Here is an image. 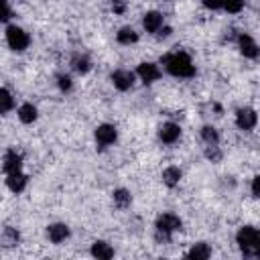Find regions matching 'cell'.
<instances>
[{
    "mask_svg": "<svg viewBox=\"0 0 260 260\" xmlns=\"http://www.w3.org/2000/svg\"><path fill=\"white\" fill-rule=\"evenodd\" d=\"M112 83H114L116 89L126 91V89H130L132 83H134V73H132V71H126V69H116V71L112 73Z\"/></svg>",
    "mask_w": 260,
    "mask_h": 260,
    "instance_id": "cell-7",
    "label": "cell"
},
{
    "mask_svg": "<svg viewBox=\"0 0 260 260\" xmlns=\"http://www.w3.org/2000/svg\"><path fill=\"white\" fill-rule=\"evenodd\" d=\"M116 138H118L116 126H112V124H100V126L95 128V140H98V144L110 146V144L116 142Z\"/></svg>",
    "mask_w": 260,
    "mask_h": 260,
    "instance_id": "cell-5",
    "label": "cell"
},
{
    "mask_svg": "<svg viewBox=\"0 0 260 260\" xmlns=\"http://www.w3.org/2000/svg\"><path fill=\"white\" fill-rule=\"evenodd\" d=\"M91 254H93L95 258L108 260V258H112V256H114V248H112L108 242L98 240V242H93V246H91Z\"/></svg>",
    "mask_w": 260,
    "mask_h": 260,
    "instance_id": "cell-15",
    "label": "cell"
},
{
    "mask_svg": "<svg viewBox=\"0 0 260 260\" xmlns=\"http://www.w3.org/2000/svg\"><path fill=\"white\" fill-rule=\"evenodd\" d=\"M136 75L144 81V83H152L160 77V69L154 65V63H140L138 69H136Z\"/></svg>",
    "mask_w": 260,
    "mask_h": 260,
    "instance_id": "cell-10",
    "label": "cell"
},
{
    "mask_svg": "<svg viewBox=\"0 0 260 260\" xmlns=\"http://www.w3.org/2000/svg\"><path fill=\"white\" fill-rule=\"evenodd\" d=\"M116 39H118V43H122V45H132V43L138 41V32H136L132 26H122V28L118 30Z\"/></svg>",
    "mask_w": 260,
    "mask_h": 260,
    "instance_id": "cell-17",
    "label": "cell"
},
{
    "mask_svg": "<svg viewBox=\"0 0 260 260\" xmlns=\"http://www.w3.org/2000/svg\"><path fill=\"white\" fill-rule=\"evenodd\" d=\"M179 136H181V128H179V124H175V122H167V124H162V126L158 128V138H160L165 144L177 142Z\"/></svg>",
    "mask_w": 260,
    "mask_h": 260,
    "instance_id": "cell-8",
    "label": "cell"
},
{
    "mask_svg": "<svg viewBox=\"0 0 260 260\" xmlns=\"http://www.w3.org/2000/svg\"><path fill=\"white\" fill-rule=\"evenodd\" d=\"M73 67H75L77 73H87L91 69V63H89V59L85 55H81V57H75L73 59Z\"/></svg>",
    "mask_w": 260,
    "mask_h": 260,
    "instance_id": "cell-23",
    "label": "cell"
},
{
    "mask_svg": "<svg viewBox=\"0 0 260 260\" xmlns=\"http://www.w3.org/2000/svg\"><path fill=\"white\" fill-rule=\"evenodd\" d=\"M6 185H8V189H10L12 193H20V191H24V187H26V175H22L20 171L8 173V175H6Z\"/></svg>",
    "mask_w": 260,
    "mask_h": 260,
    "instance_id": "cell-13",
    "label": "cell"
},
{
    "mask_svg": "<svg viewBox=\"0 0 260 260\" xmlns=\"http://www.w3.org/2000/svg\"><path fill=\"white\" fill-rule=\"evenodd\" d=\"M187 256L193 258V260H205V258L211 256V248H209L205 242H199V244H195V246L187 252Z\"/></svg>",
    "mask_w": 260,
    "mask_h": 260,
    "instance_id": "cell-16",
    "label": "cell"
},
{
    "mask_svg": "<svg viewBox=\"0 0 260 260\" xmlns=\"http://www.w3.org/2000/svg\"><path fill=\"white\" fill-rule=\"evenodd\" d=\"M20 167H22V156L16 150H8L6 156H4V165H2L4 173L8 175V173H14V171H20Z\"/></svg>",
    "mask_w": 260,
    "mask_h": 260,
    "instance_id": "cell-14",
    "label": "cell"
},
{
    "mask_svg": "<svg viewBox=\"0 0 260 260\" xmlns=\"http://www.w3.org/2000/svg\"><path fill=\"white\" fill-rule=\"evenodd\" d=\"M238 45H240V51H242L244 57H248V59H256L258 57V45L250 35L242 32L238 37Z\"/></svg>",
    "mask_w": 260,
    "mask_h": 260,
    "instance_id": "cell-9",
    "label": "cell"
},
{
    "mask_svg": "<svg viewBox=\"0 0 260 260\" xmlns=\"http://www.w3.org/2000/svg\"><path fill=\"white\" fill-rule=\"evenodd\" d=\"M112 197H114L116 207H120V209H126V207H130V203H132V195H130V191H126V189H116V191L112 193Z\"/></svg>",
    "mask_w": 260,
    "mask_h": 260,
    "instance_id": "cell-19",
    "label": "cell"
},
{
    "mask_svg": "<svg viewBox=\"0 0 260 260\" xmlns=\"http://www.w3.org/2000/svg\"><path fill=\"white\" fill-rule=\"evenodd\" d=\"M18 118H20V122H24V124L35 122V120H37V108H35L32 104H22V106L18 108Z\"/></svg>",
    "mask_w": 260,
    "mask_h": 260,
    "instance_id": "cell-20",
    "label": "cell"
},
{
    "mask_svg": "<svg viewBox=\"0 0 260 260\" xmlns=\"http://www.w3.org/2000/svg\"><path fill=\"white\" fill-rule=\"evenodd\" d=\"M201 2H203V6L209 8V10H217V8H221V0H201Z\"/></svg>",
    "mask_w": 260,
    "mask_h": 260,
    "instance_id": "cell-28",
    "label": "cell"
},
{
    "mask_svg": "<svg viewBox=\"0 0 260 260\" xmlns=\"http://www.w3.org/2000/svg\"><path fill=\"white\" fill-rule=\"evenodd\" d=\"M162 65L175 77H191V75H195V65H193L191 57L187 53H183V51L165 55L162 57Z\"/></svg>",
    "mask_w": 260,
    "mask_h": 260,
    "instance_id": "cell-1",
    "label": "cell"
},
{
    "mask_svg": "<svg viewBox=\"0 0 260 260\" xmlns=\"http://www.w3.org/2000/svg\"><path fill=\"white\" fill-rule=\"evenodd\" d=\"M6 41H8V47L12 51H24L30 43V37L26 35V30H22L20 26H8L6 28Z\"/></svg>",
    "mask_w": 260,
    "mask_h": 260,
    "instance_id": "cell-4",
    "label": "cell"
},
{
    "mask_svg": "<svg viewBox=\"0 0 260 260\" xmlns=\"http://www.w3.org/2000/svg\"><path fill=\"white\" fill-rule=\"evenodd\" d=\"M236 242L242 250L244 256L248 258H256L260 254V234L254 225H244L238 230L236 234Z\"/></svg>",
    "mask_w": 260,
    "mask_h": 260,
    "instance_id": "cell-2",
    "label": "cell"
},
{
    "mask_svg": "<svg viewBox=\"0 0 260 260\" xmlns=\"http://www.w3.org/2000/svg\"><path fill=\"white\" fill-rule=\"evenodd\" d=\"M8 16H10V8H8L6 0H0V22H2V20H6Z\"/></svg>",
    "mask_w": 260,
    "mask_h": 260,
    "instance_id": "cell-27",
    "label": "cell"
},
{
    "mask_svg": "<svg viewBox=\"0 0 260 260\" xmlns=\"http://www.w3.org/2000/svg\"><path fill=\"white\" fill-rule=\"evenodd\" d=\"M181 219H179V215H175V213H162V215H158V219H156V238L160 240H169L171 238V234L173 232H177V230H181Z\"/></svg>",
    "mask_w": 260,
    "mask_h": 260,
    "instance_id": "cell-3",
    "label": "cell"
},
{
    "mask_svg": "<svg viewBox=\"0 0 260 260\" xmlns=\"http://www.w3.org/2000/svg\"><path fill=\"white\" fill-rule=\"evenodd\" d=\"M205 156H207V158H211V160H219V158H221V152L217 150V144H213V146H207V152H205Z\"/></svg>",
    "mask_w": 260,
    "mask_h": 260,
    "instance_id": "cell-26",
    "label": "cell"
},
{
    "mask_svg": "<svg viewBox=\"0 0 260 260\" xmlns=\"http://www.w3.org/2000/svg\"><path fill=\"white\" fill-rule=\"evenodd\" d=\"M256 122H258V116H256V112H254L252 108H242V110H238V114H236V124H238L240 130H252V128L256 126Z\"/></svg>",
    "mask_w": 260,
    "mask_h": 260,
    "instance_id": "cell-6",
    "label": "cell"
},
{
    "mask_svg": "<svg viewBox=\"0 0 260 260\" xmlns=\"http://www.w3.org/2000/svg\"><path fill=\"white\" fill-rule=\"evenodd\" d=\"M201 138L205 140L207 146H213V144L219 142V134H217V130L213 126H203L201 128Z\"/></svg>",
    "mask_w": 260,
    "mask_h": 260,
    "instance_id": "cell-22",
    "label": "cell"
},
{
    "mask_svg": "<svg viewBox=\"0 0 260 260\" xmlns=\"http://www.w3.org/2000/svg\"><path fill=\"white\" fill-rule=\"evenodd\" d=\"M142 24H144V28H146L148 32H158V30L162 28V14L156 12V10H150V12L144 14Z\"/></svg>",
    "mask_w": 260,
    "mask_h": 260,
    "instance_id": "cell-12",
    "label": "cell"
},
{
    "mask_svg": "<svg viewBox=\"0 0 260 260\" xmlns=\"http://www.w3.org/2000/svg\"><path fill=\"white\" fill-rule=\"evenodd\" d=\"M221 6L232 12V14H238L242 8H244V0H221Z\"/></svg>",
    "mask_w": 260,
    "mask_h": 260,
    "instance_id": "cell-24",
    "label": "cell"
},
{
    "mask_svg": "<svg viewBox=\"0 0 260 260\" xmlns=\"http://www.w3.org/2000/svg\"><path fill=\"white\" fill-rule=\"evenodd\" d=\"M252 195H254V197L260 195V177H254V179H252Z\"/></svg>",
    "mask_w": 260,
    "mask_h": 260,
    "instance_id": "cell-29",
    "label": "cell"
},
{
    "mask_svg": "<svg viewBox=\"0 0 260 260\" xmlns=\"http://www.w3.org/2000/svg\"><path fill=\"white\" fill-rule=\"evenodd\" d=\"M179 181H181V169L179 167H167L162 171V183L165 185L175 187V185H179Z\"/></svg>",
    "mask_w": 260,
    "mask_h": 260,
    "instance_id": "cell-18",
    "label": "cell"
},
{
    "mask_svg": "<svg viewBox=\"0 0 260 260\" xmlns=\"http://www.w3.org/2000/svg\"><path fill=\"white\" fill-rule=\"evenodd\" d=\"M47 236L53 244H61L69 238V228L65 223H53V225L47 228Z\"/></svg>",
    "mask_w": 260,
    "mask_h": 260,
    "instance_id": "cell-11",
    "label": "cell"
},
{
    "mask_svg": "<svg viewBox=\"0 0 260 260\" xmlns=\"http://www.w3.org/2000/svg\"><path fill=\"white\" fill-rule=\"evenodd\" d=\"M12 108H14V98H12V93H10L8 89L0 87V114L10 112Z\"/></svg>",
    "mask_w": 260,
    "mask_h": 260,
    "instance_id": "cell-21",
    "label": "cell"
},
{
    "mask_svg": "<svg viewBox=\"0 0 260 260\" xmlns=\"http://www.w3.org/2000/svg\"><path fill=\"white\" fill-rule=\"evenodd\" d=\"M57 83H59L61 91H69V89H71V85H73L69 75H59V77H57Z\"/></svg>",
    "mask_w": 260,
    "mask_h": 260,
    "instance_id": "cell-25",
    "label": "cell"
}]
</instances>
